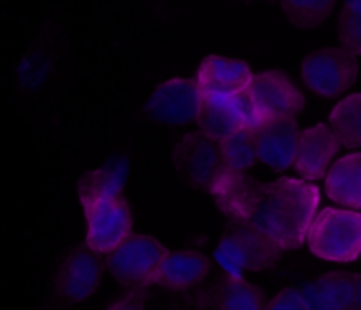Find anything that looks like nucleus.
I'll use <instances>...</instances> for the list:
<instances>
[{"label":"nucleus","mask_w":361,"mask_h":310,"mask_svg":"<svg viewBox=\"0 0 361 310\" xmlns=\"http://www.w3.org/2000/svg\"><path fill=\"white\" fill-rule=\"evenodd\" d=\"M330 129L345 148H361V94L342 99L330 115Z\"/></svg>","instance_id":"21"},{"label":"nucleus","mask_w":361,"mask_h":310,"mask_svg":"<svg viewBox=\"0 0 361 310\" xmlns=\"http://www.w3.org/2000/svg\"><path fill=\"white\" fill-rule=\"evenodd\" d=\"M87 247L97 254H111L133 236V215L122 197L85 204Z\"/></svg>","instance_id":"9"},{"label":"nucleus","mask_w":361,"mask_h":310,"mask_svg":"<svg viewBox=\"0 0 361 310\" xmlns=\"http://www.w3.org/2000/svg\"><path fill=\"white\" fill-rule=\"evenodd\" d=\"M267 310H310L300 289H282L267 305Z\"/></svg>","instance_id":"24"},{"label":"nucleus","mask_w":361,"mask_h":310,"mask_svg":"<svg viewBox=\"0 0 361 310\" xmlns=\"http://www.w3.org/2000/svg\"><path fill=\"white\" fill-rule=\"evenodd\" d=\"M221 148L229 176H245L247 171L259 161L254 129H240L238 132L221 141Z\"/></svg>","instance_id":"20"},{"label":"nucleus","mask_w":361,"mask_h":310,"mask_svg":"<svg viewBox=\"0 0 361 310\" xmlns=\"http://www.w3.org/2000/svg\"><path fill=\"white\" fill-rule=\"evenodd\" d=\"M212 310H267L264 294L259 287L243 277L224 275L208 292Z\"/></svg>","instance_id":"19"},{"label":"nucleus","mask_w":361,"mask_h":310,"mask_svg":"<svg viewBox=\"0 0 361 310\" xmlns=\"http://www.w3.org/2000/svg\"><path fill=\"white\" fill-rule=\"evenodd\" d=\"M307 87L323 97H338L355 85L358 60L344 48H324L310 53L302 62Z\"/></svg>","instance_id":"7"},{"label":"nucleus","mask_w":361,"mask_h":310,"mask_svg":"<svg viewBox=\"0 0 361 310\" xmlns=\"http://www.w3.org/2000/svg\"><path fill=\"white\" fill-rule=\"evenodd\" d=\"M338 148H341V143L330 127L324 123L309 127L302 130L293 168L302 176V180H307V182L324 178Z\"/></svg>","instance_id":"14"},{"label":"nucleus","mask_w":361,"mask_h":310,"mask_svg":"<svg viewBox=\"0 0 361 310\" xmlns=\"http://www.w3.org/2000/svg\"><path fill=\"white\" fill-rule=\"evenodd\" d=\"M247 92L252 97L263 123L277 118H296V115L305 108L302 92L279 70L254 74Z\"/></svg>","instance_id":"10"},{"label":"nucleus","mask_w":361,"mask_h":310,"mask_svg":"<svg viewBox=\"0 0 361 310\" xmlns=\"http://www.w3.org/2000/svg\"><path fill=\"white\" fill-rule=\"evenodd\" d=\"M203 90L197 80L175 78L159 85L148 97L145 111L161 125H183L197 120Z\"/></svg>","instance_id":"8"},{"label":"nucleus","mask_w":361,"mask_h":310,"mask_svg":"<svg viewBox=\"0 0 361 310\" xmlns=\"http://www.w3.org/2000/svg\"><path fill=\"white\" fill-rule=\"evenodd\" d=\"M338 37L342 48L355 56H361V0L348 2L338 16Z\"/></svg>","instance_id":"23"},{"label":"nucleus","mask_w":361,"mask_h":310,"mask_svg":"<svg viewBox=\"0 0 361 310\" xmlns=\"http://www.w3.org/2000/svg\"><path fill=\"white\" fill-rule=\"evenodd\" d=\"M168 254L166 247L154 236L133 235L108 254L106 266L123 287L130 291L147 289L154 284L155 273Z\"/></svg>","instance_id":"5"},{"label":"nucleus","mask_w":361,"mask_h":310,"mask_svg":"<svg viewBox=\"0 0 361 310\" xmlns=\"http://www.w3.org/2000/svg\"><path fill=\"white\" fill-rule=\"evenodd\" d=\"M310 310H361V275L330 271L300 289Z\"/></svg>","instance_id":"11"},{"label":"nucleus","mask_w":361,"mask_h":310,"mask_svg":"<svg viewBox=\"0 0 361 310\" xmlns=\"http://www.w3.org/2000/svg\"><path fill=\"white\" fill-rule=\"evenodd\" d=\"M302 130L296 118H277L264 122L256 130L259 161L281 173L295 166Z\"/></svg>","instance_id":"13"},{"label":"nucleus","mask_w":361,"mask_h":310,"mask_svg":"<svg viewBox=\"0 0 361 310\" xmlns=\"http://www.w3.org/2000/svg\"><path fill=\"white\" fill-rule=\"evenodd\" d=\"M196 80L203 92L235 95L250 87L254 73L242 60L210 55L201 62Z\"/></svg>","instance_id":"15"},{"label":"nucleus","mask_w":361,"mask_h":310,"mask_svg":"<svg viewBox=\"0 0 361 310\" xmlns=\"http://www.w3.org/2000/svg\"><path fill=\"white\" fill-rule=\"evenodd\" d=\"M208 271H210V259L204 254L196 252V250L169 252L162 259L155 273L154 284L175 289V291H183L203 282Z\"/></svg>","instance_id":"17"},{"label":"nucleus","mask_w":361,"mask_h":310,"mask_svg":"<svg viewBox=\"0 0 361 310\" xmlns=\"http://www.w3.org/2000/svg\"><path fill=\"white\" fill-rule=\"evenodd\" d=\"M173 164L187 185L212 196L219 192L228 178L221 141L201 130L185 134L180 140L173 150Z\"/></svg>","instance_id":"3"},{"label":"nucleus","mask_w":361,"mask_h":310,"mask_svg":"<svg viewBox=\"0 0 361 310\" xmlns=\"http://www.w3.org/2000/svg\"><path fill=\"white\" fill-rule=\"evenodd\" d=\"M148 298H150V292L147 289H134L111 303L108 310H147Z\"/></svg>","instance_id":"25"},{"label":"nucleus","mask_w":361,"mask_h":310,"mask_svg":"<svg viewBox=\"0 0 361 310\" xmlns=\"http://www.w3.org/2000/svg\"><path fill=\"white\" fill-rule=\"evenodd\" d=\"M307 243L319 259L351 263L361 256V213L348 208H324L310 225Z\"/></svg>","instance_id":"4"},{"label":"nucleus","mask_w":361,"mask_h":310,"mask_svg":"<svg viewBox=\"0 0 361 310\" xmlns=\"http://www.w3.org/2000/svg\"><path fill=\"white\" fill-rule=\"evenodd\" d=\"M257 123L259 115L247 90L235 95L203 92L197 125L207 136L224 141L240 129H254Z\"/></svg>","instance_id":"6"},{"label":"nucleus","mask_w":361,"mask_h":310,"mask_svg":"<svg viewBox=\"0 0 361 310\" xmlns=\"http://www.w3.org/2000/svg\"><path fill=\"white\" fill-rule=\"evenodd\" d=\"M104 271L101 254L87 245L73 250L60 264L56 273V291L67 302H83L99 287Z\"/></svg>","instance_id":"12"},{"label":"nucleus","mask_w":361,"mask_h":310,"mask_svg":"<svg viewBox=\"0 0 361 310\" xmlns=\"http://www.w3.org/2000/svg\"><path fill=\"white\" fill-rule=\"evenodd\" d=\"M282 252L284 250L279 243L252 224L243 218H229L228 229L215 249V259L224 268L226 275L243 277L245 271L274 268L281 261Z\"/></svg>","instance_id":"2"},{"label":"nucleus","mask_w":361,"mask_h":310,"mask_svg":"<svg viewBox=\"0 0 361 310\" xmlns=\"http://www.w3.org/2000/svg\"><path fill=\"white\" fill-rule=\"evenodd\" d=\"M129 176V161L115 157L106 161L101 168L85 173L78 182V196L81 206L95 201H109L122 197Z\"/></svg>","instance_id":"16"},{"label":"nucleus","mask_w":361,"mask_h":310,"mask_svg":"<svg viewBox=\"0 0 361 310\" xmlns=\"http://www.w3.org/2000/svg\"><path fill=\"white\" fill-rule=\"evenodd\" d=\"M289 21L298 28H314L323 23L334 11V2H282Z\"/></svg>","instance_id":"22"},{"label":"nucleus","mask_w":361,"mask_h":310,"mask_svg":"<svg viewBox=\"0 0 361 310\" xmlns=\"http://www.w3.org/2000/svg\"><path fill=\"white\" fill-rule=\"evenodd\" d=\"M326 194L348 210H361V154L338 159L326 175Z\"/></svg>","instance_id":"18"},{"label":"nucleus","mask_w":361,"mask_h":310,"mask_svg":"<svg viewBox=\"0 0 361 310\" xmlns=\"http://www.w3.org/2000/svg\"><path fill=\"white\" fill-rule=\"evenodd\" d=\"M215 201L229 218H243L282 250H295L309 238L321 192L316 183L302 178L284 176L263 183L247 175H228Z\"/></svg>","instance_id":"1"}]
</instances>
